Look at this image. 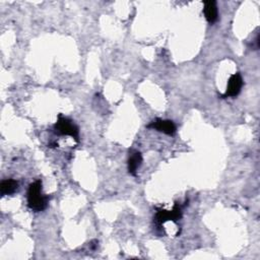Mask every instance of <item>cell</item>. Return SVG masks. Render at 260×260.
Instances as JSON below:
<instances>
[{
    "mask_svg": "<svg viewBox=\"0 0 260 260\" xmlns=\"http://www.w3.org/2000/svg\"><path fill=\"white\" fill-rule=\"evenodd\" d=\"M19 189V182L14 179L4 180L0 184V192L3 195H12Z\"/></svg>",
    "mask_w": 260,
    "mask_h": 260,
    "instance_id": "cell-8",
    "label": "cell"
},
{
    "mask_svg": "<svg viewBox=\"0 0 260 260\" xmlns=\"http://www.w3.org/2000/svg\"><path fill=\"white\" fill-rule=\"evenodd\" d=\"M54 131L58 135H69L80 141V130L79 127L70 119L64 117L62 114L58 116L57 122L54 125Z\"/></svg>",
    "mask_w": 260,
    "mask_h": 260,
    "instance_id": "cell-2",
    "label": "cell"
},
{
    "mask_svg": "<svg viewBox=\"0 0 260 260\" xmlns=\"http://www.w3.org/2000/svg\"><path fill=\"white\" fill-rule=\"evenodd\" d=\"M203 14H204V17H205L206 21L210 25L214 24L218 19V12H217L216 3L213 2V0H208V2H204Z\"/></svg>",
    "mask_w": 260,
    "mask_h": 260,
    "instance_id": "cell-6",
    "label": "cell"
},
{
    "mask_svg": "<svg viewBox=\"0 0 260 260\" xmlns=\"http://www.w3.org/2000/svg\"><path fill=\"white\" fill-rule=\"evenodd\" d=\"M49 196L42 191V180L38 179L30 184L28 189V205L32 210L42 211L47 208Z\"/></svg>",
    "mask_w": 260,
    "mask_h": 260,
    "instance_id": "cell-1",
    "label": "cell"
},
{
    "mask_svg": "<svg viewBox=\"0 0 260 260\" xmlns=\"http://www.w3.org/2000/svg\"><path fill=\"white\" fill-rule=\"evenodd\" d=\"M243 87V79L241 77V75L235 73L233 76H231L229 82H228V87H227V91L225 93V95H222V98H234L237 97Z\"/></svg>",
    "mask_w": 260,
    "mask_h": 260,
    "instance_id": "cell-4",
    "label": "cell"
},
{
    "mask_svg": "<svg viewBox=\"0 0 260 260\" xmlns=\"http://www.w3.org/2000/svg\"><path fill=\"white\" fill-rule=\"evenodd\" d=\"M146 127L151 128V129L158 130V131L163 132L168 135H173L176 132V125L171 120L156 119L153 122H151Z\"/></svg>",
    "mask_w": 260,
    "mask_h": 260,
    "instance_id": "cell-5",
    "label": "cell"
},
{
    "mask_svg": "<svg viewBox=\"0 0 260 260\" xmlns=\"http://www.w3.org/2000/svg\"><path fill=\"white\" fill-rule=\"evenodd\" d=\"M142 156L139 152H133L128 159V172L132 176H136L138 168L141 166Z\"/></svg>",
    "mask_w": 260,
    "mask_h": 260,
    "instance_id": "cell-7",
    "label": "cell"
},
{
    "mask_svg": "<svg viewBox=\"0 0 260 260\" xmlns=\"http://www.w3.org/2000/svg\"><path fill=\"white\" fill-rule=\"evenodd\" d=\"M181 217H182V206L177 202L175 203L172 210L159 208L155 216V222L159 228H161L162 225H164L166 221L168 220L177 221Z\"/></svg>",
    "mask_w": 260,
    "mask_h": 260,
    "instance_id": "cell-3",
    "label": "cell"
}]
</instances>
